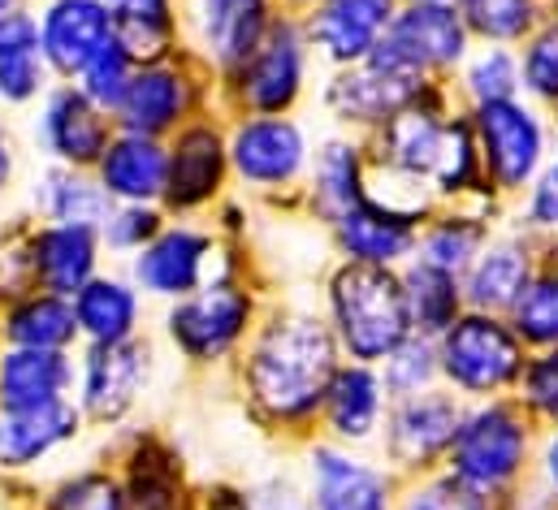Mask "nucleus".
Segmentation results:
<instances>
[{
    "mask_svg": "<svg viewBox=\"0 0 558 510\" xmlns=\"http://www.w3.org/2000/svg\"><path fill=\"white\" fill-rule=\"evenodd\" d=\"M463 13V26L472 44H498V48H520L546 17V0H454Z\"/></svg>",
    "mask_w": 558,
    "mask_h": 510,
    "instance_id": "obj_31",
    "label": "nucleus"
},
{
    "mask_svg": "<svg viewBox=\"0 0 558 510\" xmlns=\"http://www.w3.org/2000/svg\"><path fill=\"white\" fill-rule=\"evenodd\" d=\"M395 510H494V502L463 489L450 472H433V476L408 481Z\"/></svg>",
    "mask_w": 558,
    "mask_h": 510,
    "instance_id": "obj_42",
    "label": "nucleus"
},
{
    "mask_svg": "<svg viewBox=\"0 0 558 510\" xmlns=\"http://www.w3.org/2000/svg\"><path fill=\"white\" fill-rule=\"evenodd\" d=\"M307 39L299 26L281 22L278 31L256 48L252 70H247V96L256 109H290L294 96L303 92V52Z\"/></svg>",
    "mask_w": 558,
    "mask_h": 510,
    "instance_id": "obj_18",
    "label": "nucleus"
},
{
    "mask_svg": "<svg viewBox=\"0 0 558 510\" xmlns=\"http://www.w3.org/2000/svg\"><path fill=\"white\" fill-rule=\"evenodd\" d=\"M109 243L113 247H143L147 239H156V212H147V208H126V212H118L109 226Z\"/></svg>",
    "mask_w": 558,
    "mask_h": 510,
    "instance_id": "obj_46",
    "label": "nucleus"
},
{
    "mask_svg": "<svg viewBox=\"0 0 558 510\" xmlns=\"http://www.w3.org/2000/svg\"><path fill=\"white\" fill-rule=\"evenodd\" d=\"M239 173L247 182H260V186H278V182H294L307 165V143H303V130L286 118H265V122H247L234 134V147H230Z\"/></svg>",
    "mask_w": 558,
    "mask_h": 510,
    "instance_id": "obj_17",
    "label": "nucleus"
},
{
    "mask_svg": "<svg viewBox=\"0 0 558 510\" xmlns=\"http://www.w3.org/2000/svg\"><path fill=\"white\" fill-rule=\"evenodd\" d=\"M403 4H450V0H403Z\"/></svg>",
    "mask_w": 558,
    "mask_h": 510,
    "instance_id": "obj_51",
    "label": "nucleus"
},
{
    "mask_svg": "<svg viewBox=\"0 0 558 510\" xmlns=\"http://www.w3.org/2000/svg\"><path fill=\"white\" fill-rule=\"evenodd\" d=\"M44 78V39L26 13L0 17V96L31 100Z\"/></svg>",
    "mask_w": 558,
    "mask_h": 510,
    "instance_id": "obj_32",
    "label": "nucleus"
},
{
    "mask_svg": "<svg viewBox=\"0 0 558 510\" xmlns=\"http://www.w3.org/2000/svg\"><path fill=\"white\" fill-rule=\"evenodd\" d=\"M9 182V143H4V134H0V186Z\"/></svg>",
    "mask_w": 558,
    "mask_h": 510,
    "instance_id": "obj_49",
    "label": "nucleus"
},
{
    "mask_svg": "<svg viewBox=\"0 0 558 510\" xmlns=\"http://www.w3.org/2000/svg\"><path fill=\"white\" fill-rule=\"evenodd\" d=\"M182 105H186V83L173 70H143L126 87L122 113H126L131 134H156L178 122Z\"/></svg>",
    "mask_w": 558,
    "mask_h": 510,
    "instance_id": "obj_34",
    "label": "nucleus"
},
{
    "mask_svg": "<svg viewBox=\"0 0 558 510\" xmlns=\"http://www.w3.org/2000/svg\"><path fill=\"white\" fill-rule=\"evenodd\" d=\"M428 87L437 83H420V78H408L381 61H360V65H342L338 78L329 83V109L338 122L347 126H364V130H377L386 126L395 113H403L412 100H420Z\"/></svg>",
    "mask_w": 558,
    "mask_h": 510,
    "instance_id": "obj_10",
    "label": "nucleus"
},
{
    "mask_svg": "<svg viewBox=\"0 0 558 510\" xmlns=\"http://www.w3.org/2000/svg\"><path fill=\"white\" fill-rule=\"evenodd\" d=\"M437 342L441 385L459 393L463 402H489V398H515L524 381V368L533 351L511 329L507 316L494 312H463Z\"/></svg>",
    "mask_w": 558,
    "mask_h": 510,
    "instance_id": "obj_4",
    "label": "nucleus"
},
{
    "mask_svg": "<svg viewBox=\"0 0 558 510\" xmlns=\"http://www.w3.org/2000/svg\"><path fill=\"white\" fill-rule=\"evenodd\" d=\"M399 272H403V294H408V312H412V329L416 333L441 338L468 312L463 277H454L446 268H433L424 259H408Z\"/></svg>",
    "mask_w": 558,
    "mask_h": 510,
    "instance_id": "obj_22",
    "label": "nucleus"
},
{
    "mask_svg": "<svg viewBox=\"0 0 558 510\" xmlns=\"http://www.w3.org/2000/svg\"><path fill=\"white\" fill-rule=\"evenodd\" d=\"M243 325H247V294H239L234 286H208L169 316L173 342L195 360L221 355L243 333Z\"/></svg>",
    "mask_w": 558,
    "mask_h": 510,
    "instance_id": "obj_15",
    "label": "nucleus"
},
{
    "mask_svg": "<svg viewBox=\"0 0 558 510\" xmlns=\"http://www.w3.org/2000/svg\"><path fill=\"white\" fill-rule=\"evenodd\" d=\"M546 255V243L520 226L494 230V239L485 243V252L472 259V268L463 272V299L472 312H494L507 316L520 294L529 290L537 264Z\"/></svg>",
    "mask_w": 558,
    "mask_h": 510,
    "instance_id": "obj_8",
    "label": "nucleus"
},
{
    "mask_svg": "<svg viewBox=\"0 0 558 510\" xmlns=\"http://www.w3.org/2000/svg\"><path fill=\"white\" fill-rule=\"evenodd\" d=\"M100 182H105L109 195H118L126 204H143V199H151L169 186V160H165V151L156 147L151 134H126V138L105 147Z\"/></svg>",
    "mask_w": 558,
    "mask_h": 510,
    "instance_id": "obj_20",
    "label": "nucleus"
},
{
    "mask_svg": "<svg viewBox=\"0 0 558 510\" xmlns=\"http://www.w3.org/2000/svg\"><path fill=\"white\" fill-rule=\"evenodd\" d=\"M403 476L381 459H360L342 446L312 450V507L316 510H395Z\"/></svg>",
    "mask_w": 558,
    "mask_h": 510,
    "instance_id": "obj_9",
    "label": "nucleus"
},
{
    "mask_svg": "<svg viewBox=\"0 0 558 510\" xmlns=\"http://www.w3.org/2000/svg\"><path fill=\"white\" fill-rule=\"evenodd\" d=\"M44 208H48V217L57 226H96V221H109L105 217L109 191L105 186H92L87 178H78L70 169H57V173H48Z\"/></svg>",
    "mask_w": 558,
    "mask_h": 510,
    "instance_id": "obj_39",
    "label": "nucleus"
},
{
    "mask_svg": "<svg viewBox=\"0 0 558 510\" xmlns=\"http://www.w3.org/2000/svg\"><path fill=\"white\" fill-rule=\"evenodd\" d=\"M74 424H78V415L65 402L35 406V411H4V420H0V463L4 467L35 463L39 454H48L65 437H74Z\"/></svg>",
    "mask_w": 558,
    "mask_h": 510,
    "instance_id": "obj_25",
    "label": "nucleus"
},
{
    "mask_svg": "<svg viewBox=\"0 0 558 510\" xmlns=\"http://www.w3.org/2000/svg\"><path fill=\"white\" fill-rule=\"evenodd\" d=\"M74 333H78V316H74V307H65L57 294L26 299V303L9 316V338H13L17 347L61 351Z\"/></svg>",
    "mask_w": 558,
    "mask_h": 510,
    "instance_id": "obj_36",
    "label": "nucleus"
},
{
    "mask_svg": "<svg viewBox=\"0 0 558 510\" xmlns=\"http://www.w3.org/2000/svg\"><path fill=\"white\" fill-rule=\"evenodd\" d=\"M472 35L463 26L459 4H403L399 17L390 22L381 48L373 52V61L420 78V83H446L459 74V65L472 52Z\"/></svg>",
    "mask_w": 558,
    "mask_h": 510,
    "instance_id": "obj_6",
    "label": "nucleus"
},
{
    "mask_svg": "<svg viewBox=\"0 0 558 510\" xmlns=\"http://www.w3.org/2000/svg\"><path fill=\"white\" fill-rule=\"evenodd\" d=\"M208 259V239L195 230H169L151 239V247L135 259V277L151 294H191L199 286Z\"/></svg>",
    "mask_w": 558,
    "mask_h": 510,
    "instance_id": "obj_24",
    "label": "nucleus"
},
{
    "mask_svg": "<svg viewBox=\"0 0 558 510\" xmlns=\"http://www.w3.org/2000/svg\"><path fill=\"white\" fill-rule=\"evenodd\" d=\"M381 381L390 389V398H412L424 389H437L441 385V364H437V342L412 333L408 342H399L381 364Z\"/></svg>",
    "mask_w": 558,
    "mask_h": 510,
    "instance_id": "obj_38",
    "label": "nucleus"
},
{
    "mask_svg": "<svg viewBox=\"0 0 558 510\" xmlns=\"http://www.w3.org/2000/svg\"><path fill=\"white\" fill-rule=\"evenodd\" d=\"M70 385V364L61 351L17 347L0 360V406L4 411H35L61 402Z\"/></svg>",
    "mask_w": 558,
    "mask_h": 510,
    "instance_id": "obj_19",
    "label": "nucleus"
},
{
    "mask_svg": "<svg viewBox=\"0 0 558 510\" xmlns=\"http://www.w3.org/2000/svg\"><path fill=\"white\" fill-rule=\"evenodd\" d=\"M256 510H316V507H312V498H303L294 485H274V489L256 502Z\"/></svg>",
    "mask_w": 558,
    "mask_h": 510,
    "instance_id": "obj_48",
    "label": "nucleus"
},
{
    "mask_svg": "<svg viewBox=\"0 0 558 510\" xmlns=\"http://www.w3.org/2000/svg\"><path fill=\"white\" fill-rule=\"evenodd\" d=\"M44 138L48 147L70 160V165H87L105 151V122L96 113V105L83 92H57L48 100V118H44Z\"/></svg>",
    "mask_w": 558,
    "mask_h": 510,
    "instance_id": "obj_28",
    "label": "nucleus"
},
{
    "mask_svg": "<svg viewBox=\"0 0 558 510\" xmlns=\"http://www.w3.org/2000/svg\"><path fill=\"white\" fill-rule=\"evenodd\" d=\"M52 510H122V494L105 476H83L57 494Z\"/></svg>",
    "mask_w": 558,
    "mask_h": 510,
    "instance_id": "obj_45",
    "label": "nucleus"
},
{
    "mask_svg": "<svg viewBox=\"0 0 558 510\" xmlns=\"http://www.w3.org/2000/svg\"><path fill=\"white\" fill-rule=\"evenodd\" d=\"M494 217H498V208H485V204H476V208H468V204L433 208L420 226V247L412 259H424L433 268H446V272L463 277L472 268V259L494 239Z\"/></svg>",
    "mask_w": 558,
    "mask_h": 510,
    "instance_id": "obj_16",
    "label": "nucleus"
},
{
    "mask_svg": "<svg viewBox=\"0 0 558 510\" xmlns=\"http://www.w3.org/2000/svg\"><path fill=\"white\" fill-rule=\"evenodd\" d=\"M338 355L342 347L329 325L312 316H290L274 325L256 347L252 389L281 420H303L325 406V393L342 368Z\"/></svg>",
    "mask_w": 558,
    "mask_h": 510,
    "instance_id": "obj_2",
    "label": "nucleus"
},
{
    "mask_svg": "<svg viewBox=\"0 0 558 510\" xmlns=\"http://www.w3.org/2000/svg\"><path fill=\"white\" fill-rule=\"evenodd\" d=\"M329 329L342 355H351L355 364H381L399 342L416 333L403 272L347 259L329 281Z\"/></svg>",
    "mask_w": 558,
    "mask_h": 510,
    "instance_id": "obj_3",
    "label": "nucleus"
},
{
    "mask_svg": "<svg viewBox=\"0 0 558 510\" xmlns=\"http://www.w3.org/2000/svg\"><path fill=\"white\" fill-rule=\"evenodd\" d=\"M31 264H35L39 281L52 294L83 290L92 281V268H96V234H92V226H48L31 243Z\"/></svg>",
    "mask_w": 558,
    "mask_h": 510,
    "instance_id": "obj_23",
    "label": "nucleus"
},
{
    "mask_svg": "<svg viewBox=\"0 0 558 510\" xmlns=\"http://www.w3.org/2000/svg\"><path fill=\"white\" fill-rule=\"evenodd\" d=\"M450 96L459 100V109H481V105H498V100H515L520 96V57L515 48H498V44H476L468 52V61L459 65V74L450 78Z\"/></svg>",
    "mask_w": 558,
    "mask_h": 510,
    "instance_id": "obj_26",
    "label": "nucleus"
},
{
    "mask_svg": "<svg viewBox=\"0 0 558 510\" xmlns=\"http://www.w3.org/2000/svg\"><path fill=\"white\" fill-rule=\"evenodd\" d=\"M126 52H156L169 35V0H105Z\"/></svg>",
    "mask_w": 558,
    "mask_h": 510,
    "instance_id": "obj_40",
    "label": "nucleus"
},
{
    "mask_svg": "<svg viewBox=\"0 0 558 510\" xmlns=\"http://www.w3.org/2000/svg\"><path fill=\"white\" fill-rule=\"evenodd\" d=\"M515 226L537 234L542 243H558V151L546 160V169L533 178V186L515 199Z\"/></svg>",
    "mask_w": 558,
    "mask_h": 510,
    "instance_id": "obj_41",
    "label": "nucleus"
},
{
    "mask_svg": "<svg viewBox=\"0 0 558 510\" xmlns=\"http://www.w3.org/2000/svg\"><path fill=\"white\" fill-rule=\"evenodd\" d=\"M420 217L381 204L377 195L360 199L347 217L333 221L338 252L351 264H381V268H403L420 247Z\"/></svg>",
    "mask_w": 558,
    "mask_h": 510,
    "instance_id": "obj_11",
    "label": "nucleus"
},
{
    "mask_svg": "<svg viewBox=\"0 0 558 510\" xmlns=\"http://www.w3.org/2000/svg\"><path fill=\"white\" fill-rule=\"evenodd\" d=\"M131 52L122 48V39H113L87 70H83V96L96 105V109H122L126 100V87H131Z\"/></svg>",
    "mask_w": 558,
    "mask_h": 510,
    "instance_id": "obj_44",
    "label": "nucleus"
},
{
    "mask_svg": "<svg viewBox=\"0 0 558 510\" xmlns=\"http://www.w3.org/2000/svg\"><path fill=\"white\" fill-rule=\"evenodd\" d=\"M4 13H17V0H0V17Z\"/></svg>",
    "mask_w": 558,
    "mask_h": 510,
    "instance_id": "obj_50",
    "label": "nucleus"
},
{
    "mask_svg": "<svg viewBox=\"0 0 558 510\" xmlns=\"http://www.w3.org/2000/svg\"><path fill=\"white\" fill-rule=\"evenodd\" d=\"M468 402L459 393H450L446 385L424 389L412 398H395L390 415L381 424V459L403 476L420 481L446 467V454L454 446V433L463 424Z\"/></svg>",
    "mask_w": 558,
    "mask_h": 510,
    "instance_id": "obj_7",
    "label": "nucleus"
},
{
    "mask_svg": "<svg viewBox=\"0 0 558 510\" xmlns=\"http://www.w3.org/2000/svg\"><path fill=\"white\" fill-rule=\"evenodd\" d=\"M533 485H537L542 498L558 510V428H542L537 463H533Z\"/></svg>",
    "mask_w": 558,
    "mask_h": 510,
    "instance_id": "obj_47",
    "label": "nucleus"
},
{
    "mask_svg": "<svg viewBox=\"0 0 558 510\" xmlns=\"http://www.w3.org/2000/svg\"><path fill=\"white\" fill-rule=\"evenodd\" d=\"M546 9H550V22H558V0H546Z\"/></svg>",
    "mask_w": 558,
    "mask_h": 510,
    "instance_id": "obj_52",
    "label": "nucleus"
},
{
    "mask_svg": "<svg viewBox=\"0 0 558 510\" xmlns=\"http://www.w3.org/2000/svg\"><path fill=\"white\" fill-rule=\"evenodd\" d=\"M74 316H78V329L87 338H96V347H113V342H126L131 329H135V316H140V299L126 281H87L78 290V303H74Z\"/></svg>",
    "mask_w": 558,
    "mask_h": 510,
    "instance_id": "obj_33",
    "label": "nucleus"
},
{
    "mask_svg": "<svg viewBox=\"0 0 558 510\" xmlns=\"http://www.w3.org/2000/svg\"><path fill=\"white\" fill-rule=\"evenodd\" d=\"M199 26L208 52L226 65H239L260 48L265 0H199Z\"/></svg>",
    "mask_w": 558,
    "mask_h": 510,
    "instance_id": "obj_27",
    "label": "nucleus"
},
{
    "mask_svg": "<svg viewBox=\"0 0 558 510\" xmlns=\"http://www.w3.org/2000/svg\"><path fill=\"white\" fill-rule=\"evenodd\" d=\"M515 398L537 420V428H558V347L555 351H533Z\"/></svg>",
    "mask_w": 558,
    "mask_h": 510,
    "instance_id": "obj_43",
    "label": "nucleus"
},
{
    "mask_svg": "<svg viewBox=\"0 0 558 510\" xmlns=\"http://www.w3.org/2000/svg\"><path fill=\"white\" fill-rule=\"evenodd\" d=\"M390 389L381 381L377 364H355L347 360L338 368V377L325 393V424L342 446H364L381 437V424L390 415Z\"/></svg>",
    "mask_w": 558,
    "mask_h": 510,
    "instance_id": "obj_13",
    "label": "nucleus"
},
{
    "mask_svg": "<svg viewBox=\"0 0 558 510\" xmlns=\"http://www.w3.org/2000/svg\"><path fill=\"white\" fill-rule=\"evenodd\" d=\"M550 122H555V134H558V109H555V113H550Z\"/></svg>",
    "mask_w": 558,
    "mask_h": 510,
    "instance_id": "obj_53",
    "label": "nucleus"
},
{
    "mask_svg": "<svg viewBox=\"0 0 558 510\" xmlns=\"http://www.w3.org/2000/svg\"><path fill=\"white\" fill-rule=\"evenodd\" d=\"M399 9H403V0H325V4H316L312 22H307V39L338 70L360 65L381 48Z\"/></svg>",
    "mask_w": 558,
    "mask_h": 510,
    "instance_id": "obj_12",
    "label": "nucleus"
},
{
    "mask_svg": "<svg viewBox=\"0 0 558 510\" xmlns=\"http://www.w3.org/2000/svg\"><path fill=\"white\" fill-rule=\"evenodd\" d=\"M221 182V143L213 130L182 134L173 160H169V199L173 204H199Z\"/></svg>",
    "mask_w": 558,
    "mask_h": 510,
    "instance_id": "obj_35",
    "label": "nucleus"
},
{
    "mask_svg": "<svg viewBox=\"0 0 558 510\" xmlns=\"http://www.w3.org/2000/svg\"><path fill=\"white\" fill-rule=\"evenodd\" d=\"M481 147L485 182L498 199H520L555 156V122L533 100H498L468 113Z\"/></svg>",
    "mask_w": 558,
    "mask_h": 510,
    "instance_id": "obj_5",
    "label": "nucleus"
},
{
    "mask_svg": "<svg viewBox=\"0 0 558 510\" xmlns=\"http://www.w3.org/2000/svg\"><path fill=\"white\" fill-rule=\"evenodd\" d=\"M537 441H542V428L520 406V398L468 402L441 472H450L463 489L498 502L529 485L537 463Z\"/></svg>",
    "mask_w": 558,
    "mask_h": 510,
    "instance_id": "obj_1",
    "label": "nucleus"
},
{
    "mask_svg": "<svg viewBox=\"0 0 558 510\" xmlns=\"http://www.w3.org/2000/svg\"><path fill=\"white\" fill-rule=\"evenodd\" d=\"M143 377V355L126 342H113V347H96L92 360H87V381H83V398H87V411L109 420V415H122L140 389Z\"/></svg>",
    "mask_w": 558,
    "mask_h": 510,
    "instance_id": "obj_29",
    "label": "nucleus"
},
{
    "mask_svg": "<svg viewBox=\"0 0 558 510\" xmlns=\"http://www.w3.org/2000/svg\"><path fill=\"white\" fill-rule=\"evenodd\" d=\"M368 169L373 160L347 138H333L320 147L316 169H312V204L329 226L347 217L360 199H368Z\"/></svg>",
    "mask_w": 558,
    "mask_h": 510,
    "instance_id": "obj_21",
    "label": "nucleus"
},
{
    "mask_svg": "<svg viewBox=\"0 0 558 510\" xmlns=\"http://www.w3.org/2000/svg\"><path fill=\"white\" fill-rule=\"evenodd\" d=\"M303 4H325V0H303Z\"/></svg>",
    "mask_w": 558,
    "mask_h": 510,
    "instance_id": "obj_54",
    "label": "nucleus"
},
{
    "mask_svg": "<svg viewBox=\"0 0 558 510\" xmlns=\"http://www.w3.org/2000/svg\"><path fill=\"white\" fill-rule=\"evenodd\" d=\"M520 96L533 100L537 109L555 113L558 109V22H542L520 48Z\"/></svg>",
    "mask_w": 558,
    "mask_h": 510,
    "instance_id": "obj_37",
    "label": "nucleus"
},
{
    "mask_svg": "<svg viewBox=\"0 0 558 510\" xmlns=\"http://www.w3.org/2000/svg\"><path fill=\"white\" fill-rule=\"evenodd\" d=\"M507 320L524 338L529 351H555L558 347V243H546V255L529 281V290L507 312Z\"/></svg>",
    "mask_w": 558,
    "mask_h": 510,
    "instance_id": "obj_30",
    "label": "nucleus"
},
{
    "mask_svg": "<svg viewBox=\"0 0 558 510\" xmlns=\"http://www.w3.org/2000/svg\"><path fill=\"white\" fill-rule=\"evenodd\" d=\"M44 57L61 74H83L113 44V13L100 0H57L39 26Z\"/></svg>",
    "mask_w": 558,
    "mask_h": 510,
    "instance_id": "obj_14",
    "label": "nucleus"
}]
</instances>
